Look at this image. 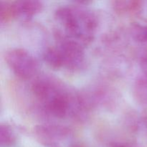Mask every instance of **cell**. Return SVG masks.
<instances>
[{
	"label": "cell",
	"mask_w": 147,
	"mask_h": 147,
	"mask_svg": "<svg viewBox=\"0 0 147 147\" xmlns=\"http://www.w3.org/2000/svg\"><path fill=\"white\" fill-rule=\"evenodd\" d=\"M55 19L63 30L60 31L67 37L84 46L93 41L98 27L97 17L83 2L59 7L55 11Z\"/></svg>",
	"instance_id": "cell-1"
},
{
	"label": "cell",
	"mask_w": 147,
	"mask_h": 147,
	"mask_svg": "<svg viewBox=\"0 0 147 147\" xmlns=\"http://www.w3.org/2000/svg\"><path fill=\"white\" fill-rule=\"evenodd\" d=\"M4 57L9 68L19 78L30 80L38 75V61L27 50L19 47L10 48L4 53Z\"/></svg>",
	"instance_id": "cell-2"
},
{
	"label": "cell",
	"mask_w": 147,
	"mask_h": 147,
	"mask_svg": "<svg viewBox=\"0 0 147 147\" xmlns=\"http://www.w3.org/2000/svg\"><path fill=\"white\" fill-rule=\"evenodd\" d=\"M110 147H130L128 144L121 142H115L111 145Z\"/></svg>",
	"instance_id": "cell-13"
},
{
	"label": "cell",
	"mask_w": 147,
	"mask_h": 147,
	"mask_svg": "<svg viewBox=\"0 0 147 147\" xmlns=\"http://www.w3.org/2000/svg\"><path fill=\"white\" fill-rule=\"evenodd\" d=\"M16 18L15 11H14L13 1H0V21L1 24L7 23Z\"/></svg>",
	"instance_id": "cell-11"
},
{
	"label": "cell",
	"mask_w": 147,
	"mask_h": 147,
	"mask_svg": "<svg viewBox=\"0 0 147 147\" xmlns=\"http://www.w3.org/2000/svg\"><path fill=\"white\" fill-rule=\"evenodd\" d=\"M134 97L142 105L147 106V77L142 75L135 80L133 87Z\"/></svg>",
	"instance_id": "cell-8"
},
{
	"label": "cell",
	"mask_w": 147,
	"mask_h": 147,
	"mask_svg": "<svg viewBox=\"0 0 147 147\" xmlns=\"http://www.w3.org/2000/svg\"><path fill=\"white\" fill-rule=\"evenodd\" d=\"M42 58L45 63L53 70H60L64 67L63 56L57 45L46 47L43 51Z\"/></svg>",
	"instance_id": "cell-6"
},
{
	"label": "cell",
	"mask_w": 147,
	"mask_h": 147,
	"mask_svg": "<svg viewBox=\"0 0 147 147\" xmlns=\"http://www.w3.org/2000/svg\"><path fill=\"white\" fill-rule=\"evenodd\" d=\"M34 134L37 142L45 147H63L72 135L69 128L53 123L37 125Z\"/></svg>",
	"instance_id": "cell-4"
},
{
	"label": "cell",
	"mask_w": 147,
	"mask_h": 147,
	"mask_svg": "<svg viewBox=\"0 0 147 147\" xmlns=\"http://www.w3.org/2000/svg\"><path fill=\"white\" fill-rule=\"evenodd\" d=\"M112 7L116 13L120 14H136L142 10V1H113Z\"/></svg>",
	"instance_id": "cell-7"
},
{
	"label": "cell",
	"mask_w": 147,
	"mask_h": 147,
	"mask_svg": "<svg viewBox=\"0 0 147 147\" xmlns=\"http://www.w3.org/2000/svg\"><path fill=\"white\" fill-rule=\"evenodd\" d=\"M16 18L29 20L43 9V3L36 0H22L13 1Z\"/></svg>",
	"instance_id": "cell-5"
},
{
	"label": "cell",
	"mask_w": 147,
	"mask_h": 147,
	"mask_svg": "<svg viewBox=\"0 0 147 147\" xmlns=\"http://www.w3.org/2000/svg\"><path fill=\"white\" fill-rule=\"evenodd\" d=\"M139 65L142 71V75L147 77V47L144 48L139 55Z\"/></svg>",
	"instance_id": "cell-12"
},
{
	"label": "cell",
	"mask_w": 147,
	"mask_h": 147,
	"mask_svg": "<svg viewBox=\"0 0 147 147\" xmlns=\"http://www.w3.org/2000/svg\"><path fill=\"white\" fill-rule=\"evenodd\" d=\"M57 47L60 50L64 67L70 72H79L86 66V55L83 44L63 34L60 30L55 32Z\"/></svg>",
	"instance_id": "cell-3"
},
{
	"label": "cell",
	"mask_w": 147,
	"mask_h": 147,
	"mask_svg": "<svg viewBox=\"0 0 147 147\" xmlns=\"http://www.w3.org/2000/svg\"><path fill=\"white\" fill-rule=\"evenodd\" d=\"M69 147H84V146L79 142H75V143H72Z\"/></svg>",
	"instance_id": "cell-14"
},
{
	"label": "cell",
	"mask_w": 147,
	"mask_h": 147,
	"mask_svg": "<svg viewBox=\"0 0 147 147\" xmlns=\"http://www.w3.org/2000/svg\"><path fill=\"white\" fill-rule=\"evenodd\" d=\"M17 142V136L11 128L7 123L0 125V144L1 146L9 147L14 145Z\"/></svg>",
	"instance_id": "cell-9"
},
{
	"label": "cell",
	"mask_w": 147,
	"mask_h": 147,
	"mask_svg": "<svg viewBox=\"0 0 147 147\" xmlns=\"http://www.w3.org/2000/svg\"><path fill=\"white\" fill-rule=\"evenodd\" d=\"M129 30L135 41L139 43H147V25L133 22L131 24Z\"/></svg>",
	"instance_id": "cell-10"
}]
</instances>
